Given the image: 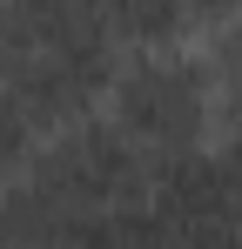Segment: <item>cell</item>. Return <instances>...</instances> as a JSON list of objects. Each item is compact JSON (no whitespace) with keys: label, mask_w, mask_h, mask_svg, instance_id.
<instances>
[{"label":"cell","mask_w":242,"mask_h":249,"mask_svg":"<svg viewBox=\"0 0 242 249\" xmlns=\"http://www.w3.org/2000/svg\"><path fill=\"white\" fill-rule=\"evenodd\" d=\"M101 115H108L148 162L208 148V128H215V81H208V61H202V54H182V47L121 54Z\"/></svg>","instance_id":"cell-1"},{"label":"cell","mask_w":242,"mask_h":249,"mask_svg":"<svg viewBox=\"0 0 242 249\" xmlns=\"http://www.w3.org/2000/svg\"><path fill=\"white\" fill-rule=\"evenodd\" d=\"M148 168L155 162H148L108 115H81V122L54 128V135L40 142L27 182H34L61 215H108V209L148 202Z\"/></svg>","instance_id":"cell-2"},{"label":"cell","mask_w":242,"mask_h":249,"mask_svg":"<svg viewBox=\"0 0 242 249\" xmlns=\"http://www.w3.org/2000/svg\"><path fill=\"white\" fill-rule=\"evenodd\" d=\"M148 209L175 229L182 249H222L242 236V155L189 148L148 168Z\"/></svg>","instance_id":"cell-3"},{"label":"cell","mask_w":242,"mask_h":249,"mask_svg":"<svg viewBox=\"0 0 242 249\" xmlns=\"http://www.w3.org/2000/svg\"><path fill=\"white\" fill-rule=\"evenodd\" d=\"M87 47H115L101 27V0H0V81Z\"/></svg>","instance_id":"cell-4"},{"label":"cell","mask_w":242,"mask_h":249,"mask_svg":"<svg viewBox=\"0 0 242 249\" xmlns=\"http://www.w3.org/2000/svg\"><path fill=\"white\" fill-rule=\"evenodd\" d=\"M101 27L115 54H148V47H182L189 7L182 0H101Z\"/></svg>","instance_id":"cell-5"},{"label":"cell","mask_w":242,"mask_h":249,"mask_svg":"<svg viewBox=\"0 0 242 249\" xmlns=\"http://www.w3.org/2000/svg\"><path fill=\"white\" fill-rule=\"evenodd\" d=\"M61 229H68V215L27 175L0 182V249H61Z\"/></svg>","instance_id":"cell-6"},{"label":"cell","mask_w":242,"mask_h":249,"mask_svg":"<svg viewBox=\"0 0 242 249\" xmlns=\"http://www.w3.org/2000/svg\"><path fill=\"white\" fill-rule=\"evenodd\" d=\"M40 122L14 101V94H0V182H14V175H27L34 168V155H40Z\"/></svg>","instance_id":"cell-7"},{"label":"cell","mask_w":242,"mask_h":249,"mask_svg":"<svg viewBox=\"0 0 242 249\" xmlns=\"http://www.w3.org/2000/svg\"><path fill=\"white\" fill-rule=\"evenodd\" d=\"M202 61H208V81L222 88V94H242V14L229 27L202 34Z\"/></svg>","instance_id":"cell-8"},{"label":"cell","mask_w":242,"mask_h":249,"mask_svg":"<svg viewBox=\"0 0 242 249\" xmlns=\"http://www.w3.org/2000/svg\"><path fill=\"white\" fill-rule=\"evenodd\" d=\"M182 7H189V27L195 34H215V27H229L242 14V0H182Z\"/></svg>","instance_id":"cell-9"}]
</instances>
